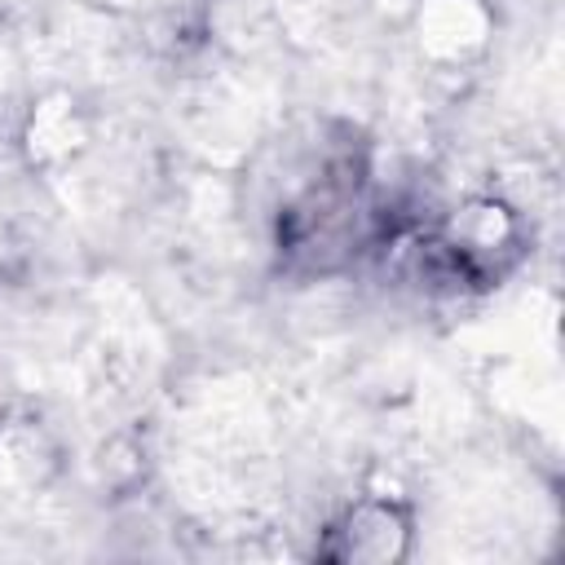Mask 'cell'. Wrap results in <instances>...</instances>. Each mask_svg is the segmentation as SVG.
<instances>
[{"label":"cell","instance_id":"1","mask_svg":"<svg viewBox=\"0 0 565 565\" xmlns=\"http://www.w3.org/2000/svg\"><path fill=\"white\" fill-rule=\"evenodd\" d=\"M335 534H340L335 556L388 561V556H397L402 543H406V516H402L393 503H384V499H366V503H358V508L344 516V525H340Z\"/></svg>","mask_w":565,"mask_h":565}]
</instances>
